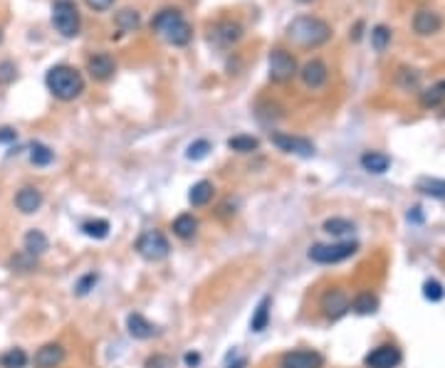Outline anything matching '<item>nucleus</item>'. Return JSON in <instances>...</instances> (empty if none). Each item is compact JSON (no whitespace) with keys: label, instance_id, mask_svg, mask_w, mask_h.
<instances>
[{"label":"nucleus","instance_id":"1","mask_svg":"<svg viewBox=\"0 0 445 368\" xmlns=\"http://www.w3.org/2000/svg\"><path fill=\"white\" fill-rule=\"evenodd\" d=\"M332 37L329 23L315 15H299L287 25V40L299 45V48H319Z\"/></svg>","mask_w":445,"mask_h":368},{"label":"nucleus","instance_id":"2","mask_svg":"<svg viewBox=\"0 0 445 368\" xmlns=\"http://www.w3.org/2000/svg\"><path fill=\"white\" fill-rule=\"evenodd\" d=\"M45 84H48V90L52 92V96H57V99H62V101L77 99V96L84 92L82 72L75 70V67H70V65L50 67L48 74H45Z\"/></svg>","mask_w":445,"mask_h":368},{"label":"nucleus","instance_id":"3","mask_svg":"<svg viewBox=\"0 0 445 368\" xmlns=\"http://www.w3.org/2000/svg\"><path fill=\"white\" fill-rule=\"evenodd\" d=\"M151 28L159 32L161 37L176 48H184L188 45L190 37H193V30L190 25L184 20V15L176 10V8H164L161 12H156V18L151 20Z\"/></svg>","mask_w":445,"mask_h":368},{"label":"nucleus","instance_id":"4","mask_svg":"<svg viewBox=\"0 0 445 368\" xmlns=\"http://www.w3.org/2000/svg\"><path fill=\"white\" fill-rule=\"evenodd\" d=\"M134 249H137L144 260L161 262V260H166L168 257L171 245H168L166 235H164L161 230H144L137 238V243H134Z\"/></svg>","mask_w":445,"mask_h":368},{"label":"nucleus","instance_id":"5","mask_svg":"<svg viewBox=\"0 0 445 368\" xmlns=\"http://www.w3.org/2000/svg\"><path fill=\"white\" fill-rule=\"evenodd\" d=\"M52 25L57 28L59 35H65V37L79 35L82 18H79L77 6L70 3V0H57V3L52 6Z\"/></svg>","mask_w":445,"mask_h":368},{"label":"nucleus","instance_id":"6","mask_svg":"<svg viewBox=\"0 0 445 368\" xmlns=\"http://www.w3.org/2000/svg\"><path fill=\"white\" fill-rule=\"evenodd\" d=\"M359 249V243H332V245H312L309 247V260L317 265H337L344 262Z\"/></svg>","mask_w":445,"mask_h":368},{"label":"nucleus","instance_id":"7","mask_svg":"<svg viewBox=\"0 0 445 368\" xmlns=\"http://www.w3.org/2000/svg\"><path fill=\"white\" fill-rule=\"evenodd\" d=\"M267 65H270V79L277 84H285L290 82L292 77H295L297 72V60L292 57L287 50H273L270 52V60H267Z\"/></svg>","mask_w":445,"mask_h":368},{"label":"nucleus","instance_id":"8","mask_svg":"<svg viewBox=\"0 0 445 368\" xmlns=\"http://www.w3.org/2000/svg\"><path fill=\"white\" fill-rule=\"evenodd\" d=\"M319 309H322V314H324L329 321L342 319V316L351 309L349 294H346L344 289H339V287H332V289H326L324 294H322Z\"/></svg>","mask_w":445,"mask_h":368},{"label":"nucleus","instance_id":"9","mask_svg":"<svg viewBox=\"0 0 445 368\" xmlns=\"http://www.w3.org/2000/svg\"><path fill=\"white\" fill-rule=\"evenodd\" d=\"M404 361V354L396 344H381L376 349H371L364 358L366 368H398Z\"/></svg>","mask_w":445,"mask_h":368},{"label":"nucleus","instance_id":"10","mask_svg":"<svg viewBox=\"0 0 445 368\" xmlns=\"http://www.w3.org/2000/svg\"><path fill=\"white\" fill-rule=\"evenodd\" d=\"M279 368H324V356L315 349H295L282 354Z\"/></svg>","mask_w":445,"mask_h":368},{"label":"nucleus","instance_id":"11","mask_svg":"<svg viewBox=\"0 0 445 368\" xmlns=\"http://www.w3.org/2000/svg\"><path fill=\"white\" fill-rule=\"evenodd\" d=\"M270 141L277 146L279 151H285V154H295V156H302V159H309V156H315V143L309 141L304 136H292V134H273Z\"/></svg>","mask_w":445,"mask_h":368},{"label":"nucleus","instance_id":"12","mask_svg":"<svg viewBox=\"0 0 445 368\" xmlns=\"http://www.w3.org/2000/svg\"><path fill=\"white\" fill-rule=\"evenodd\" d=\"M67 358V349L59 341H48L35 351L32 366L35 368H59Z\"/></svg>","mask_w":445,"mask_h":368},{"label":"nucleus","instance_id":"13","mask_svg":"<svg viewBox=\"0 0 445 368\" xmlns=\"http://www.w3.org/2000/svg\"><path fill=\"white\" fill-rule=\"evenodd\" d=\"M42 203H45V196H42V190L35 188V185H23V188L15 193V208L20 210L23 215H32L42 208Z\"/></svg>","mask_w":445,"mask_h":368},{"label":"nucleus","instance_id":"14","mask_svg":"<svg viewBox=\"0 0 445 368\" xmlns=\"http://www.w3.org/2000/svg\"><path fill=\"white\" fill-rule=\"evenodd\" d=\"M299 77H302L307 90H322L326 84V79H329V70H326V65L322 60H309L299 70Z\"/></svg>","mask_w":445,"mask_h":368},{"label":"nucleus","instance_id":"15","mask_svg":"<svg viewBox=\"0 0 445 368\" xmlns=\"http://www.w3.org/2000/svg\"><path fill=\"white\" fill-rule=\"evenodd\" d=\"M87 72H89V77L97 79V82H107V79L114 77L117 65H114V60L107 52H99V54H92L87 60Z\"/></svg>","mask_w":445,"mask_h":368},{"label":"nucleus","instance_id":"16","mask_svg":"<svg viewBox=\"0 0 445 368\" xmlns=\"http://www.w3.org/2000/svg\"><path fill=\"white\" fill-rule=\"evenodd\" d=\"M443 28V18H440V12L435 10H418L413 15V30L418 35L428 37V35H435V32Z\"/></svg>","mask_w":445,"mask_h":368},{"label":"nucleus","instance_id":"17","mask_svg":"<svg viewBox=\"0 0 445 368\" xmlns=\"http://www.w3.org/2000/svg\"><path fill=\"white\" fill-rule=\"evenodd\" d=\"M126 331H129L131 338H139V341H146V338L156 336L159 334V329L151 324V321L146 319L144 314H139V311H134V314L126 316Z\"/></svg>","mask_w":445,"mask_h":368},{"label":"nucleus","instance_id":"18","mask_svg":"<svg viewBox=\"0 0 445 368\" xmlns=\"http://www.w3.org/2000/svg\"><path fill=\"white\" fill-rule=\"evenodd\" d=\"M48 249H50V240H48L45 232L37 230V227H32V230L25 232L23 252H28V255H32V257H40V255H45Z\"/></svg>","mask_w":445,"mask_h":368},{"label":"nucleus","instance_id":"19","mask_svg":"<svg viewBox=\"0 0 445 368\" xmlns=\"http://www.w3.org/2000/svg\"><path fill=\"white\" fill-rule=\"evenodd\" d=\"M213 40L218 42V45H235L240 37H243V28L237 23H233V20H223V23H218L213 28Z\"/></svg>","mask_w":445,"mask_h":368},{"label":"nucleus","instance_id":"20","mask_svg":"<svg viewBox=\"0 0 445 368\" xmlns=\"http://www.w3.org/2000/svg\"><path fill=\"white\" fill-rule=\"evenodd\" d=\"M171 230H173V235H176L178 240H190V238H196V232H198V218H196L193 213H181L176 220H173Z\"/></svg>","mask_w":445,"mask_h":368},{"label":"nucleus","instance_id":"21","mask_svg":"<svg viewBox=\"0 0 445 368\" xmlns=\"http://www.w3.org/2000/svg\"><path fill=\"white\" fill-rule=\"evenodd\" d=\"M270 307H273V299L262 297L260 304L253 311V319H250V331L253 334H262L267 327H270Z\"/></svg>","mask_w":445,"mask_h":368},{"label":"nucleus","instance_id":"22","mask_svg":"<svg viewBox=\"0 0 445 368\" xmlns=\"http://www.w3.org/2000/svg\"><path fill=\"white\" fill-rule=\"evenodd\" d=\"M362 168L366 173H376V176H381V173H386L388 168H391V159L386 154H379V151H366V154L362 156Z\"/></svg>","mask_w":445,"mask_h":368},{"label":"nucleus","instance_id":"23","mask_svg":"<svg viewBox=\"0 0 445 368\" xmlns=\"http://www.w3.org/2000/svg\"><path fill=\"white\" fill-rule=\"evenodd\" d=\"M213 193H215V188L210 181H198V183L188 190V203L193 208H203V205H208V203L213 201Z\"/></svg>","mask_w":445,"mask_h":368},{"label":"nucleus","instance_id":"24","mask_svg":"<svg viewBox=\"0 0 445 368\" xmlns=\"http://www.w3.org/2000/svg\"><path fill=\"white\" fill-rule=\"evenodd\" d=\"M322 230H324L326 235H334V238H346V235H354L356 225L346 218H326Z\"/></svg>","mask_w":445,"mask_h":368},{"label":"nucleus","instance_id":"25","mask_svg":"<svg viewBox=\"0 0 445 368\" xmlns=\"http://www.w3.org/2000/svg\"><path fill=\"white\" fill-rule=\"evenodd\" d=\"M28 363H30L28 351L20 349V346L0 354V368H28Z\"/></svg>","mask_w":445,"mask_h":368},{"label":"nucleus","instance_id":"26","mask_svg":"<svg viewBox=\"0 0 445 368\" xmlns=\"http://www.w3.org/2000/svg\"><path fill=\"white\" fill-rule=\"evenodd\" d=\"M351 309H354L359 316L374 314L376 309H379V297H376V294H371V292H362V294H356V297H354Z\"/></svg>","mask_w":445,"mask_h":368},{"label":"nucleus","instance_id":"27","mask_svg":"<svg viewBox=\"0 0 445 368\" xmlns=\"http://www.w3.org/2000/svg\"><path fill=\"white\" fill-rule=\"evenodd\" d=\"M415 190H421L423 196L435 198V201H445V181L440 178H421L415 183Z\"/></svg>","mask_w":445,"mask_h":368},{"label":"nucleus","instance_id":"28","mask_svg":"<svg viewBox=\"0 0 445 368\" xmlns=\"http://www.w3.org/2000/svg\"><path fill=\"white\" fill-rule=\"evenodd\" d=\"M228 149L235 151V154H253V151L260 149V141L255 136H248V134H237V136L228 139Z\"/></svg>","mask_w":445,"mask_h":368},{"label":"nucleus","instance_id":"29","mask_svg":"<svg viewBox=\"0 0 445 368\" xmlns=\"http://www.w3.org/2000/svg\"><path fill=\"white\" fill-rule=\"evenodd\" d=\"M79 230L87 235V238H92V240H104L109 235V230H112V225H109L107 220H101V218H97V220H87V223H82V227Z\"/></svg>","mask_w":445,"mask_h":368},{"label":"nucleus","instance_id":"30","mask_svg":"<svg viewBox=\"0 0 445 368\" xmlns=\"http://www.w3.org/2000/svg\"><path fill=\"white\" fill-rule=\"evenodd\" d=\"M28 156H30V163H32V166H50L55 159V151L50 149V146H45V143H32Z\"/></svg>","mask_w":445,"mask_h":368},{"label":"nucleus","instance_id":"31","mask_svg":"<svg viewBox=\"0 0 445 368\" xmlns=\"http://www.w3.org/2000/svg\"><path fill=\"white\" fill-rule=\"evenodd\" d=\"M388 42H391V30L386 25H376L374 30H371V45H374V50L376 52H384Z\"/></svg>","mask_w":445,"mask_h":368},{"label":"nucleus","instance_id":"32","mask_svg":"<svg viewBox=\"0 0 445 368\" xmlns=\"http://www.w3.org/2000/svg\"><path fill=\"white\" fill-rule=\"evenodd\" d=\"M10 267H12V269H20V272H28V269H35V267H37V257L28 255V252H23V249H20L18 255L10 257Z\"/></svg>","mask_w":445,"mask_h":368},{"label":"nucleus","instance_id":"33","mask_svg":"<svg viewBox=\"0 0 445 368\" xmlns=\"http://www.w3.org/2000/svg\"><path fill=\"white\" fill-rule=\"evenodd\" d=\"M423 297H426L428 302H440V299L445 297L443 285H440L438 279H426V282H423Z\"/></svg>","mask_w":445,"mask_h":368},{"label":"nucleus","instance_id":"34","mask_svg":"<svg viewBox=\"0 0 445 368\" xmlns=\"http://www.w3.org/2000/svg\"><path fill=\"white\" fill-rule=\"evenodd\" d=\"M117 25L121 28V30H137L139 28V12L137 10H121L117 12Z\"/></svg>","mask_w":445,"mask_h":368},{"label":"nucleus","instance_id":"35","mask_svg":"<svg viewBox=\"0 0 445 368\" xmlns=\"http://www.w3.org/2000/svg\"><path fill=\"white\" fill-rule=\"evenodd\" d=\"M208 151H210V141H206V139H198V141H193L188 146V151H186V159L188 161H201L208 156Z\"/></svg>","mask_w":445,"mask_h":368},{"label":"nucleus","instance_id":"36","mask_svg":"<svg viewBox=\"0 0 445 368\" xmlns=\"http://www.w3.org/2000/svg\"><path fill=\"white\" fill-rule=\"evenodd\" d=\"M97 272H87V274H82V277L77 279V285H75V292H77L79 297H84V294H89V292L95 289V285H97Z\"/></svg>","mask_w":445,"mask_h":368},{"label":"nucleus","instance_id":"37","mask_svg":"<svg viewBox=\"0 0 445 368\" xmlns=\"http://www.w3.org/2000/svg\"><path fill=\"white\" fill-rule=\"evenodd\" d=\"M445 96V92H443V87H433V90H426L421 94V104L423 107H435V104H440V99Z\"/></svg>","mask_w":445,"mask_h":368},{"label":"nucleus","instance_id":"38","mask_svg":"<svg viewBox=\"0 0 445 368\" xmlns=\"http://www.w3.org/2000/svg\"><path fill=\"white\" fill-rule=\"evenodd\" d=\"M146 368H173L171 356H164V354H154V356L146 361Z\"/></svg>","mask_w":445,"mask_h":368},{"label":"nucleus","instance_id":"39","mask_svg":"<svg viewBox=\"0 0 445 368\" xmlns=\"http://www.w3.org/2000/svg\"><path fill=\"white\" fill-rule=\"evenodd\" d=\"M15 79V65L12 62H3L0 65V82H12Z\"/></svg>","mask_w":445,"mask_h":368},{"label":"nucleus","instance_id":"40","mask_svg":"<svg viewBox=\"0 0 445 368\" xmlns=\"http://www.w3.org/2000/svg\"><path fill=\"white\" fill-rule=\"evenodd\" d=\"M18 139V131L12 129V126H3L0 129V143H10V141H15Z\"/></svg>","mask_w":445,"mask_h":368},{"label":"nucleus","instance_id":"41","mask_svg":"<svg viewBox=\"0 0 445 368\" xmlns=\"http://www.w3.org/2000/svg\"><path fill=\"white\" fill-rule=\"evenodd\" d=\"M184 363L188 368H198L201 366V354H198V351H188V354L184 356Z\"/></svg>","mask_w":445,"mask_h":368},{"label":"nucleus","instance_id":"42","mask_svg":"<svg viewBox=\"0 0 445 368\" xmlns=\"http://www.w3.org/2000/svg\"><path fill=\"white\" fill-rule=\"evenodd\" d=\"M87 6L92 10H109L114 6V0H87Z\"/></svg>","mask_w":445,"mask_h":368},{"label":"nucleus","instance_id":"43","mask_svg":"<svg viewBox=\"0 0 445 368\" xmlns=\"http://www.w3.org/2000/svg\"><path fill=\"white\" fill-rule=\"evenodd\" d=\"M245 366H248V358H237L235 363H228L226 368H245Z\"/></svg>","mask_w":445,"mask_h":368},{"label":"nucleus","instance_id":"44","mask_svg":"<svg viewBox=\"0 0 445 368\" xmlns=\"http://www.w3.org/2000/svg\"><path fill=\"white\" fill-rule=\"evenodd\" d=\"M418 210H421V208H413V210H411V213H408V220H413V223H421L423 218H421V213H418Z\"/></svg>","mask_w":445,"mask_h":368},{"label":"nucleus","instance_id":"45","mask_svg":"<svg viewBox=\"0 0 445 368\" xmlns=\"http://www.w3.org/2000/svg\"><path fill=\"white\" fill-rule=\"evenodd\" d=\"M299 3H312V0H299Z\"/></svg>","mask_w":445,"mask_h":368},{"label":"nucleus","instance_id":"46","mask_svg":"<svg viewBox=\"0 0 445 368\" xmlns=\"http://www.w3.org/2000/svg\"><path fill=\"white\" fill-rule=\"evenodd\" d=\"M440 87H443V92H445V82H440Z\"/></svg>","mask_w":445,"mask_h":368},{"label":"nucleus","instance_id":"47","mask_svg":"<svg viewBox=\"0 0 445 368\" xmlns=\"http://www.w3.org/2000/svg\"><path fill=\"white\" fill-rule=\"evenodd\" d=\"M0 42H3V30H0Z\"/></svg>","mask_w":445,"mask_h":368}]
</instances>
